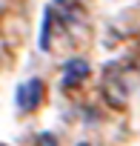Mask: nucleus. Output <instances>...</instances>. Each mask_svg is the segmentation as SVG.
<instances>
[{
	"mask_svg": "<svg viewBox=\"0 0 140 146\" xmlns=\"http://www.w3.org/2000/svg\"><path fill=\"white\" fill-rule=\"evenodd\" d=\"M80 26H86V15L77 6V0H54L43 17V37H40L43 52H54L57 35H63V40L69 37L75 40V29Z\"/></svg>",
	"mask_w": 140,
	"mask_h": 146,
	"instance_id": "nucleus-1",
	"label": "nucleus"
},
{
	"mask_svg": "<svg viewBox=\"0 0 140 146\" xmlns=\"http://www.w3.org/2000/svg\"><path fill=\"white\" fill-rule=\"evenodd\" d=\"M43 80H37V78H29L26 83H20V89H17V109H23V112H34L40 103H43Z\"/></svg>",
	"mask_w": 140,
	"mask_h": 146,
	"instance_id": "nucleus-2",
	"label": "nucleus"
},
{
	"mask_svg": "<svg viewBox=\"0 0 140 146\" xmlns=\"http://www.w3.org/2000/svg\"><path fill=\"white\" fill-rule=\"evenodd\" d=\"M0 146H6V143H0Z\"/></svg>",
	"mask_w": 140,
	"mask_h": 146,
	"instance_id": "nucleus-4",
	"label": "nucleus"
},
{
	"mask_svg": "<svg viewBox=\"0 0 140 146\" xmlns=\"http://www.w3.org/2000/svg\"><path fill=\"white\" fill-rule=\"evenodd\" d=\"M86 78H89V63L80 60V57L69 60L66 63V72H63V89H77Z\"/></svg>",
	"mask_w": 140,
	"mask_h": 146,
	"instance_id": "nucleus-3",
	"label": "nucleus"
}]
</instances>
